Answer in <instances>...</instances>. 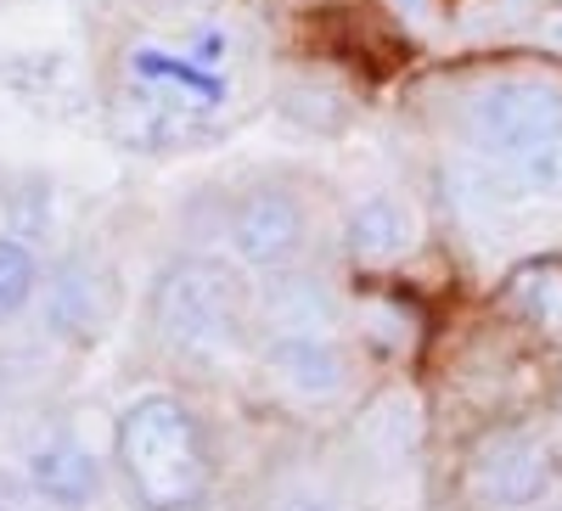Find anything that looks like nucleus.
<instances>
[{
	"label": "nucleus",
	"instance_id": "1",
	"mask_svg": "<svg viewBox=\"0 0 562 511\" xmlns=\"http://www.w3.org/2000/svg\"><path fill=\"white\" fill-rule=\"evenodd\" d=\"M243 29L203 18L186 34H140L119 52V79L108 96V124L130 152H180L214 135L237 102Z\"/></svg>",
	"mask_w": 562,
	"mask_h": 511
},
{
	"label": "nucleus",
	"instance_id": "2",
	"mask_svg": "<svg viewBox=\"0 0 562 511\" xmlns=\"http://www.w3.org/2000/svg\"><path fill=\"white\" fill-rule=\"evenodd\" d=\"M147 327L158 349L186 365H220V360L254 354L259 320H254L248 270L203 248L169 253L147 287Z\"/></svg>",
	"mask_w": 562,
	"mask_h": 511
},
{
	"label": "nucleus",
	"instance_id": "3",
	"mask_svg": "<svg viewBox=\"0 0 562 511\" xmlns=\"http://www.w3.org/2000/svg\"><path fill=\"white\" fill-rule=\"evenodd\" d=\"M113 473L140 511H209L214 444L209 422L180 394H135L113 422Z\"/></svg>",
	"mask_w": 562,
	"mask_h": 511
},
{
	"label": "nucleus",
	"instance_id": "4",
	"mask_svg": "<svg viewBox=\"0 0 562 511\" xmlns=\"http://www.w3.org/2000/svg\"><path fill=\"white\" fill-rule=\"evenodd\" d=\"M315 248V203L293 174H248L220 208V253L248 275L304 264Z\"/></svg>",
	"mask_w": 562,
	"mask_h": 511
},
{
	"label": "nucleus",
	"instance_id": "5",
	"mask_svg": "<svg viewBox=\"0 0 562 511\" xmlns=\"http://www.w3.org/2000/svg\"><path fill=\"white\" fill-rule=\"evenodd\" d=\"M119 304H124V275L119 264L108 259V248L97 242H74L63 248L52 264H45V287H40V332L52 338L57 349H97L113 320H119Z\"/></svg>",
	"mask_w": 562,
	"mask_h": 511
},
{
	"label": "nucleus",
	"instance_id": "6",
	"mask_svg": "<svg viewBox=\"0 0 562 511\" xmlns=\"http://www.w3.org/2000/svg\"><path fill=\"white\" fill-rule=\"evenodd\" d=\"M254 360L265 383L304 410H333L360 388V349L349 332H259Z\"/></svg>",
	"mask_w": 562,
	"mask_h": 511
},
{
	"label": "nucleus",
	"instance_id": "7",
	"mask_svg": "<svg viewBox=\"0 0 562 511\" xmlns=\"http://www.w3.org/2000/svg\"><path fill=\"white\" fill-rule=\"evenodd\" d=\"M473 495L490 506V511H529L551 495L557 484V450L546 433H529V428H501V433H484L479 450H473Z\"/></svg>",
	"mask_w": 562,
	"mask_h": 511
},
{
	"label": "nucleus",
	"instance_id": "8",
	"mask_svg": "<svg viewBox=\"0 0 562 511\" xmlns=\"http://www.w3.org/2000/svg\"><path fill=\"white\" fill-rule=\"evenodd\" d=\"M254 320L259 332H349L355 298L321 264H288L254 282Z\"/></svg>",
	"mask_w": 562,
	"mask_h": 511
},
{
	"label": "nucleus",
	"instance_id": "9",
	"mask_svg": "<svg viewBox=\"0 0 562 511\" xmlns=\"http://www.w3.org/2000/svg\"><path fill=\"white\" fill-rule=\"evenodd\" d=\"M18 478L29 484V495L45 511H97L102 495H108V467L97 461V450H90L79 433H68V428L40 433L23 450Z\"/></svg>",
	"mask_w": 562,
	"mask_h": 511
},
{
	"label": "nucleus",
	"instance_id": "10",
	"mask_svg": "<svg viewBox=\"0 0 562 511\" xmlns=\"http://www.w3.org/2000/svg\"><path fill=\"white\" fill-rule=\"evenodd\" d=\"M416 242H422V219H416V203L400 192H366L338 219V248L360 270H389L411 259Z\"/></svg>",
	"mask_w": 562,
	"mask_h": 511
},
{
	"label": "nucleus",
	"instance_id": "11",
	"mask_svg": "<svg viewBox=\"0 0 562 511\" xmlns=\"http://www.w3.org/2000/svg\"><path fill=\"white\" fill-rule=\"evenodd\" d=\"M40 287H45L40 248L29 237H18V230H0V327L23 320L40 304Z\"/></svg>",
	"mask_w": 562,
	"mask_h": 511
},
{
	"label": "nucleus",
	"instance_id": "12",
	"mask_svg": "<svg viewBox=\"0 0 562 511\" xmlns=\"http://www.w3.org/2000/svg\"><path fill=\"white\" fill-rule=\"evenodd\" d=\"M506 304L518 309L529 327L540 332H562V264L540 259L506 275Z\"/></svg>",
	"mask_w": 562,
	"mask_h": 511
},
{
	"label": "nucleus",
	"instance_id": "13",
	"mask_svg": "<svg viewBox=\"0 0 562 511\" xmlns=\"http://www.w3.org/2000/svg\"><path fill=\"white\" fill-rule=\"evenodd\" d=\"M7 230H18V237H29L34 248L52 237V185L45 180H34L23 197H12V219H7Z\"/></svg>",
	"mask_w": 562,
	"mask_h": 511
},
{
	"label": "nucleus",
	"instance_id": "14",
	"mask_svg": "<svg viewBox=\"0 0 562 511\" xmlns=\"http://www.w3.org/2000/svg\"><path fill=\"white\" fill-rule=\"evenodd\" d=\"M389 12L411 29V34H434L445 23V0H389Z\"/></svg>",
	"mask_w": 562,
	"mask_h": 511
},
{
	"label": "nucleus",
	"instance_id": "15",
	"mask_svg": "<svg viewBox=\"0 0 562 511\" xmlns=\"http://www.w3.org/2000/svg\"><path fill=\"white\" fill-rule=\"evenodd\" d=\"M270 511H349L338 495H326V489H310V484H299V489H281L276 500H270Z\"/></svg>",
	"mask_w": 562,
	"mask_h": 511
},
{
	"label": "nucleus",
	"instance_id": "16",
	"mask_svg": "<svg viewBox=\"0 0 562 511\" xmlns=\"http://www.w3.org/2000/svg\"><path fill=\"white\" fill-rule=\"evenodd\" d=\"M540 45H546V52H562V12L540 23Z\"/></svg>",
	"mask_w": 562,
	"mask_h": 511
}]
</instances>
